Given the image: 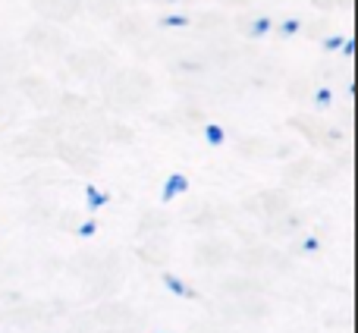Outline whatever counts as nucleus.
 <instances>
[{"mask_svg": "<svg viewBox=\"0 0 358 333\" xmlns=\"http://www.w3.org/2000/svg\"><path fill=\"white\" fill-rule=\"evenodd\" d=\"M85 198H88V211H101L107 201H110V195L101 192V189H94V185H88L85 189Z\"/></svg>", "mask_w": 358, "mask_h": 333, "instance_id": "obj_3", "label": "nucleus"}, {"mask_svg": "<svg viewBox=\"0 0 358 333\" xmlns=\"http://www.w3.org/2000/svg\"><path fill=\"white\" fill-rule=\"evenodd\" d=\"M267 31H271V19H258V22L252 25V35H255V38L267 35Z\"/></svg>", "mask_w": 358, "mask_h": 333, "instance_id": "obj_5", "label": "nucleus"}, {"mask_svg": "<svg viewBox=\"0 0 358 333\" xmlns=\"http://www.w3.org/2000/svg\"><path fill=\"white\" fill-rule=\"evenodd\" d=\"M185 189H189V179H185L182 173H170L167 183H164L161 198H164V201H173V198H176V195H182Z\"/></svg>", "mask_w": 358, "mask_h": 333, "instance_id": "obj_1", "label": "nucleus"}, {"mask_svg": "<svg viewBox=\"0 0 358 333\" xmlns=\"http://www.w3.org/2000/svg\"><path fill=\"white\" fill-rule=\"evenodd\" d=\"M164 286H167V290L173 292V296H179V299H195V290H192L189 283H182L176 274H164Z\"/></svg>", "mask_w": 358, "mask_h": 333, "instance_id": "obj_2", "label": "nucleus"}, {"mask_svg": "<svg viewBox=\"0 0 358 333\" xmlns=\"http://www.w3.org/2000/svg\"><path fill=\"white\" fill-rule=\"evenodd\" d=\"M317 246H321V242H317L315 236H308V239L302 242V248H305V252H317Z\"/></svg>", "mask_w": 358, "mask_h": 333, "instance_id": "obj_10", "label": "nucleus"}, {"mask_svg": "<svg viewBox=\"0 0 358 333\" xmlns=\"http://www.w3.org/2000/svg\"><path fill=\"white\" fill-rule=\"evenodd\" d=\"M204 139H208V145H223L227 142V132H223L217 123H208L204 126Z\"/></svg>", "mask_w": 358, "mask_h": 333, "instance_id": "obj_4", "label": "nucleus"}, {"mask_svg": "<svg viewBox=\"0 0 358 333\" xmlns=\"http://www.w3.org/2000/svg\"><path fill=\"white\" fill-rule=\"evenodd\" d=\"M317 107H330V101H334V92L330 88H317Z\"/></svg>", "mask_w": 358, "mask_h": 333, "instance_id": "obj_6", "label": "nucleus"}, {"mask_svg": "<svg viewBox=\"0 0 358 333\" xmlns=\"http://www.w3.org/2000/svg\"><path fill=\"white\" fill-rule=\"evenodd\" d=\"M185 22H189L185 16H167V19H164V25H167V29H182Z\"/></svg>", "mask_w": 358, "mask_h": 333, "instance_id": "obj_8", "label": "nucleus"}, {"mask_svg": "<svg viewBox=\"0 0 358 333\" xmlns=\"http://www.w3.org/2000/svg\"><path fill=\"white\" fill-rule=\"evenodd\" d=\"M340 44H343V38H327V41H324V50H340Z\"/></svg>", "mask_w": 358, "mask_h": 333, "instance_id": "obj_11", "label": "nucleus"}, {"mask_svg": "<svg viewBox=\"0 0 358 333\" xmlns=\"http://www.w3.org/2000/svg\"><path fill=\"white\" fill-rule=\"evenodd\" d=\"M94 229H98V223H94V220H85V223L79 227V236H94Z\"/></svg>", "mask_w": 358, "mask_h": 333, "instance_id": "obj_9", "label": "nucleus"}, {"mask_svg": "<svg viewBox=\"0 0 358 333\" xmlns=\"http://www.w3.org/2000/svg\"><path fill=\"white\" fill-rule=\"evenodd\" d=\"M299 29H302V22H299V19H286V22L280 25V31H283V35H296Z\"/></svg>", "mask_w": 358, "mask_h": 333, "instance_id": "obj_7", "label": "nucleus"}]
</instances>
